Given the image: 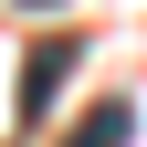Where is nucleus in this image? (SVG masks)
Instances as JSON below:
<instances>
[{
	"mask_svg": "<svg viewBox=\"0 0 147 147\" xmlns=\"http://www.w3.org/2000/svg\"><path fill=\"white\" fill-rule=\"evenodd\" d=\"M63 63H74V42H32V63H21V126H42V116H53Z\"/></svg>",
	"mask_w": 147,
	"mask_h": 147,
	"instance_id": "f257e3e1",
	"label": "nucleus"
},
{
	"mask_svg": "<svg viewBox=\"0 0 147 147\" xmlns=\"http://www.w3.org/2000/svg\"><path fill=\"white\" fill-rule=\"evenodd\" d=\"M126 126H137V105H126V95H105V105H84V126H74L63 147H126Z\"/></svg>",
	"mask_w": 147,
	"mask_h": 147,
	"instance_id": "f03ea898",
	"label": "nucleus"
},
{
	"mask_svg": "<svg viewBox=\"0 0 147 147\" xmlns=\"http://www.w3.org/2000/svg\"><path fill=\"white\" fill-rule=\"evenodd\" d=\"M42 11H53V0H42Z\"/></svg>",
	"mask_w": 147,
	"mask_h": 147,
	"instance_id": "7ed1b4c3",
	"label": "nucleus"
}]
</instances>
